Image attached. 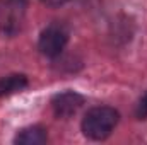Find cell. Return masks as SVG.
<instances>
[{"label":"cell","instance_id":"obj_1","mask_svg":"<svg viewBox=\"0 0 147 145\" xmlns=\"http://www.w3.org/2000/svg\"><path fill=\"white\" fill-rule=\"evenodd\" d=\"M120 114L115 108L110 106H98L87 111L82 119V132L91 140H105L110 137L115 126L118 125Z\"/></svg>","mask_w":147,"mask_h":145},{"label":"cell","instance_id":"obj_6","mask_svg":"<svg viewBox=\"0 0 147 145\" xmlns=\"http://www.w3.org/2000/svg\"><path fill=\"white\" fill-rule=\"evenodd\" d=\"M46 140H48L46 130L41 128V126L24 128L16 137V144H22V145H39V144H45Z\"/></svg>","mask_w":147,"mask_h":145},{"label":"cell","instance_id":"obj_2","mask_svg":"<svg viewBox=\"0 0 147 145\" xmlns=\"http://www.w3.org/2000/svg\"><path fill=\"white\" fill-rule=\"evenodd\" d=\"M28 0H0V34L14 36L22 29Z\"/></svg>","mask_w":147,"mask_h":145},{"label":"cell","instance_id":"obj_8","mask_svg":"<svg viewBox=\"0 0 147 145\" xmlns=\"http://www.w3.org/2000/svg\"><path fill=\"white\" fill-rule=\"evenodd\" d=\"M43 3H46V5H51V7H58V5H62V3H65L67 0H41Z\"/></svg>","mask_w":147,"mask_h":145},{"label":"cell","instance_id":"obj_4","mask_svg":"<svg viewBox=\"0 0 147 145\" xmlns=\"http://www.w3.org/2000/svg\"><path fill=\"white\" fill-rule=\"evenodd\" d=\"M84 104V97L74 91H67V92H62L58 96L53 97L51 101V108L53 113L58 116V118H69L75 114L79 108Z\"/></svg>","mask_w":147,"mask_h":145},{"label":"cell","instance_id":"obj_7","mask_svg":"<svg viewBox=\"0 0 147 145\" xmlns=\"http://www.w3.org/2000/svg\"><path fill=\"white\" fill-rule=\"evenodd\" d=\"M135 114H137L139 119H146L147 118V92L139 99L137 108H135Z\"/></svg>","mask_w":147,"mask_h":145},{"label":"cell","instance_id":"obj_5","mask_svg":"<svg viewBox=\"0 0 147 145\" xmlns=\"http://www.w3.org/2000/svg\"><path fill=\"white\" fill-rule=\"evenodd\" d=\"M28 77L22 73H12L7 75L3 79H0V97L3 96H10L16 92H21L22 89L28 87Z\"/></svg>","mask_w":147,"mask_h":145},{"label":"cell","instance_id":"obj_3","mask_svg":"<svg viewBox=\"0 0 147 145\" xmlns=\"http://www.w3.org/2000/svg\"><path fill=\"white\" fill-rule=\"evenodd\" d=\"M67 41H69L67 29L63 26H60V24H51V26H48L41 33L39 41H38V46H39V51L43 55L53 58V56H58L63 51Z\"/></svg>","mask_w":147,"mask_h":145}]
</instances>
